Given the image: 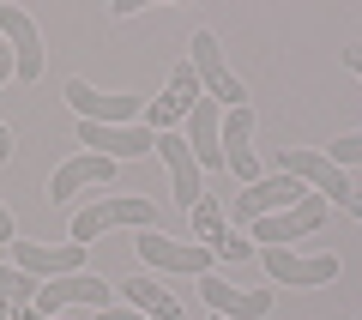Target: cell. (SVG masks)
Returning a JSON list of instances; mask_svg holds the SVG:
<instances>
[{
  "mask_svg": "<svg viewBox=\"0 0 362 320\" xmlns=\"http://www.w3.org/2000/svg\"><path fill=\"white\" fill-rule=\"evenodd\" d=\"M211 320H223V314H211Z\"/></svg>",
  "mask_w": 362,
  "mask_h": 320,
  "instance_id": "f546056e",
  "label": "cell"
},
{
  "mask_svg": "<svg viewBox=\"0 0 362 320\" xmlns=\"http://www.w3.org/2000/svg\"><path fill=\"white\" fill-rule=\"evenodd\" d=\"M187 224H194V242L206 248L211 260H247L254 254V242H242V230L230 224V212H223L211 193H199V200L187 205Z\"/></svg>",
  "mask_w": 362,
  "mask_h": 320,
  "instance_id": "8992f818",
  "label": "cell"
},
{
  "mask_svg": "<svg viewBox=\"0 0 362 320\" xmlns=\"http://www.w3.org/2000/svg\"><path fill=\"white\" fill-rule=\"evenodd\" d=\"M6 157H13V127L0 121V164H6Z\"/></svg>",
  "mask_w": 362,
  "mask_h": 320,
  "instance_id": "484cf974",
  "label": "cell"
},
{
  "mask_svg": "<svg viewBox=\"0 0 362 320\" xmlns=\"http://www.w3.org/2000/svg\"><path fill=\"white\" fill-rule=\"evenodd\" d=\"M187 49H194V55H187V67L199 73V91H206L218 109H242V103H247V85L230 73V67H223L218 37H211V30H194V42H187Z\"/></svg>",
  "mask_w": 362,
  "mask_h": 320,
  "instance_id": "5b68a950",
  "label": "cell"
},
{
  "mask_svg": "<svg viewBox=\"0 0 362 320\" xmlns=\"http://www.w3.org/2000/svg\"><path fill=\"white\" fill-rule=\"evenodd\" d=\"M278 176H296L302 188L320 193L326 205H332V200L350 205V193H356V188H350V176H344L326 152H302V145H284V152H278Z\"/></svg>",
  "mask_w": 362,
  "mask_h": 320,
  "instance_id": "277c9868",
  "label": "cell"
},
{
  "mask_svg": "<svg viewBox=\"0 0 362 320\" xmlns=\"http://www.w3.org/2000/svg\"><path fill=\"white\" fill-rule=\"evenodd\" d=\"M254 109H223V127H218V152H223V169L230 176H242V188H254L259 181V164H254Z\"/></svg>",
  "mask_w": 362,
  "mask_h": 320,
  "instance_id": "9a60e30c",
  "label": "cell"
},
{
  "mask_svg": "<svg viewBox=\"0 0 362 320\" xmlns=\"http://www.w3.org/2000/svg\"><path fill=\"white\" fill-rule=\"evenodd\" d=\"M194 284H199V296H206V308L223 314V320H266L272 314V290H242V284L218 278V272H206V278H194Z\"/></svg>",
  "mask_w": 362,
  "mask_h": 320,
  "instance_id": "4fadbf2b",
  "label": "cell"
},
{
  "mask_svg": "<svg viewBox=\"0 0 362 320\" xmlns=\"http://www.w3.org/2000/svg\"><path fill=\"white\" fill-rule=\"evenodd\" d=\"M302 200H308V188H302L296 176H259L254 188H242V200H235L230 224H235V230H247V224L278 218V212H290V205H302Z\"/></svg>",
  "mask_w": 362,
  "mask_h": 320,
  "instance_id": "52a82bcc",
  "label": "cell"
},
{
  "mask_svg": "<svg viewBox=\"0 0 362 320\" xmlns=\"http://www.w3.org/2000/svg\"><path fill=\"white\" fill-rule=\"evenodd\" d=\"M115 296H121V308H133V314H145V320H187V314H181V302L157 278H145V272H139V278H127V284H115Z\"/></svg>",
  "mask_w": 362,
  "mask_h": 320,
  "instance_id": "d6986e66",
  "label": "cell"
},
{
  "mask_svg": "<svg viewBox=\"0 0 362 320\" xmlns=\"http://www.w3.org/2000/svg\"><path fill=\"white\" fill-rule=\"evenodd\" d=\"M326 157H332V164H338V169L350 176V169L362 164V127H356V133H338V139L326 145Z\"/></svg>",
  "mask_w": 362,
  "mask_h": 320,
  "instance_id": "44dd1931",
  "label": "cell"
},
{
  "mask_svg": "<svg viewBox=\"0 0 362 320\" xmlns=\"http://www.w3.org/2000/svg\"><path fill=\"white\" fill-rule=\"evenodd\" d=\"M0 37H6V55H13V79H18V85H37V79H42L37 18H30L25 6H0Z\"/></svg>",
  "mask_w": 362,
  "mask_h": 320,
  "instance_id": "8fae6325",
  "label": "cell"
},
{
  "mask_svg": "<svg viewBox=\"0 0 362 320\" xmlns=\"http://www.w3.org/2000/svg\"><path fill=\"white\" fill-rule=\"evenodd\" d=\"M37 314H73V308H90V314H103L115 308V284H103L97 272H66V278H49L37 290Z\"/></svg>",
  "mask_w": 362,
  "mask_h": 320,
  "instance_id": "7a4b0ae2",
  "label": "cell"
},
{
  "mask_svg": "<svg viewBox=\"0 0 362 320\" xmlns=\"http://www.w3.org/2000/svg\"><path fill=\"white\" fill-rule=\"evenodd\" d=\"M151 224H157V205L145 200V193H109V200L85 205V212L73 218V242L90 248L97 236H109V230H151Z\"/></svg>",
  "mask_w": 362,
  "mask_h": 320,
  "instance_id": "6da1fadb",
  "label": "cell"
},
{
  "mask_svg": "<svg viewBox=\"0 0 362 320\" xmlns=\"http://www.w3.org/2000/svg\"><path fill=\"white\" fill-rule=\"evenodd\" d=\"M272 284H290V290H320L338 278V254H296V248H259Z\"/></svg>",
  "mask_w": 362,
  "mask_h": 320,
  "instance_id": "30bf717a",
  "label": "cell"
},
{
  "mask_svg": "<svg viewBox=\"0 0 362 320\" xmlns=\"http://www.w3.org/2000/svg\"><path fill=\"white\" fill-rule=\"evenodd\" d=\"M61 97L73 103L78 121H97V127H127V121H145V97H133V91H97V85H85V79H66Z\"/></svg>",
  "mask_w": 362,
  "mask_h": 320,
  "instance_id": "3957f363",
  "label": "cell"
},
{
  "mask_svg": "<svg viewBox=\"0 0 362 320\" xmlns=\"http://www.w3.org/2000/svg\"><path fill=\"white\" fill-rule=\"evenodd\" d=\"M13 242H18V224H13V212L0 205V248H13Z\"/></svg>",
  "mask_w": 362,
  "mask_h": 320,
  "instance_id": "7402d4cb",
  "label": "cell"
},
{
  "mask_svg": "<svg viewBox=\"0 0 362 320\" xmlns=\"http://www.w3.org/2000/svg\"><path fill=\"white\" fill-rule=\"evenodd\" d=\"M6 314H13V308H6V302H0V320H6Z\"/></svg>",
  "mask_w": 362,
  "mask_h": 320,
  "instance_id": "f1b7e54d",
  "label": "cell"
},
{
  "mask_svg": "<svg viewBox=\"0 0 362 320\" xmlns=\"http://www.w3.org/2000/svg\"><path fill=\"white\" fill-rule=\"evenodd\" d=\"M344 212H356V218H362V188H356V193H350V205H344Z\"/></svg>",
  "mask_w": 362,
  "mask_h": 320,
  "instance_id": "83f0119b",
  "label": "cell"
},
{
  "mask_svg": "<svg viewBox=\"0 0 362 320\" xmlns=\"http://www.w3.org/2000/svg\"><path fill=\"white\" fill-rule=\"evenodd\" d=\"M344 67H350V73L362 79V42H350V49H344Z\"/></svg>",
  "mask_w": 362,
  "mask_h": 320,
  "instance_id": "d4e9b609",
  "label": "cell"
},
{
  "mask_svg": "<svg viewBox=\"0 0 362 320\" xmlns=\"http://www.w3.org/2000/svg\"><path fill=\"white\" fill-rule=\"evenodd\" d=\"M320 224H326V200H320V193H308L302 205H290V212H278V218L247 224V236H254V242H266V248H290L296 236H314Z\"/></svg>",
  "mask_w": 362,
  "mask_h": 320,
  "instance_id": "5bb4252c",
  "label": "cell"
},
{
  "mask_svg": "<svg viewBox=\"0 0 362 320\" xmlns=\"http://www.w3.org/2000/svg\"><path fill=\"white\" fill-rule=\"evenodd\" d=\"M6 320H73V314H37V308L25 302V308H13V314H6Z\"/></svg>",
  "mask_w": 362,
  "mask_h": 320,
  "instance_id": "603a6c76",
  "label": "cell"
},
{
  "mask_svg": "<svg viewBox=\"0 0 362 320\" xmlns=\"http://www.w3.org/2000/svg\"><path fill=\"white\" fill-rule=\"evenodd\" d=\"M6 79H13V55L0 49V85H6Z\"/></svg>",
  "mask_w": 362,
  "mask_h": 320,
  "instance_id": "4316f807",
  "label": "cell"
},
{
  "mask_svg": "<svg viewBox=\"0 0 362 320\" xmlns=\"http://www.w3.org/2000/svg\"><path fill=\"white\" fill-rule=\"evenodd\" d=\"M90 320H145V314H133V308L115 302V308H103V314H90Z\"/></svg>",
  "mask_w": 362,
  "mask_h": 320,
  "instance_id": "cb8c5ba5",
  "label": "cell"
},
{
  "mask_svg": "<svg viewBox=\"0 0 362 320\" xmlns=\"http://www.w3.org/2000/svg\"><path fill=\"white\" fill-rule=\"evenodd\" d=\"M139 260L151 272H181V278H206L211 266H218V260L206 254V248L199 242H175V236H163V230H139Z\"/></svg>",
  "mask_w": 362,
  "mask_h": 320,
  "instance_id": "ba28073f",
  "label": "cell"
},
{
  "mask_svg": "<svg viewBox=\"0 0 362 320\" xmlns=\"http://www.w3.org/2000/svg\"><path fill=\"white\" fill-rule=\"evenodd\" d=\"M37 290H42V284L30 278V272H18V266H6V260H0V302H6V308L37 302Z\"/></svg>",
  "mask_w": 362,
  "mask_h": 320,
  "instance_id": "ffe728a7",
  "label": "cell"
},
{
  "mask_svg": "<svg viewBox=\"0 0 362 320\" xmlns=\"http://www.w3.org/2000/svg\"><path fill=\"white\" fill-rule=\"evenodd\" d=\"M109 181H115V164H109V157L78 152V157H66V164L49 176V205L73 200V193H85V188H109Z\"/></svg>",
  "mask_w": 362,
  "mask_h": 320,
  "instance_id": "e0dca14e",
  "label": "cell"
},
{
  "mask_svg": "<svg viewBox=\"0 0 362 320\" xmlns=\"http://www.w3.org/2000/svg\"><path fill=\"white\" fill-rule=\"evenodd\" d=\"M78 145H90V152L109 157V164H127V157L157 152V133L145 127V121H127V127H97V121H78Z\"/></svg>",
  "mask_w": 362,
  "mask_h": 320,
  "instance_id": "7c38bea8",
  "label": "cell"
},
{
  "mask_svg": "<svg viewBox=\"0 0 362 320\" xmlns=\"http://www.w3.org/2000/svg\"><path fill=\"white\" fill-rule=\"evenodd\" d=\"M157 157L169 164V181H175V200H181V212L206 193V169H199V157L187 152V139L181 133H157Z\"/></svg>",
  "mask_w": 362,
  "mask_h": 320,
  "instance_id": "ac0fdd59",
  "label": "cell"
},
{
  "mask_svg": "<svg viewBox=\"0 0 362 320\" xmlns=\"http://www.w3.org/2000/svg\"><path fill=\"white\" fill-rule=\"evenodd\" d=\"M13 266L30 272L37 284H49V278H66V272H85V248H78V242L49 248V242H25V236H18V242H13Z\"/></svg>",
  "mask_w": 362,
  "mask_h": 320,
  "instance_id": "2e32d148",
  "label": "cell"
},
{
  "mask_svg": "<svg viewBox=\"0 0 362 320\" xmlns=\"http://www.w3.org/2000/svg\"><path fill=\"white\" fill-rule=\"evenodd\" d=\"M206 97V91H199V73L187 61H175V73H169V85H163V97H151L145 103V127L151 133H175L181 121L194 115V103Z\"/></svg>",
  "mask_w": 362,
  "mask_h": 320,
  "instance_id": "9c48e42d",
  "label": "cell"
}]
</instances>
